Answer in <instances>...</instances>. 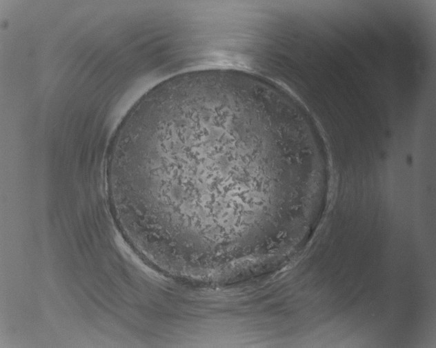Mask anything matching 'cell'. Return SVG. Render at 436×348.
Segmentation results:
<instances>
[{"label": "cell", "instance_id": "6da1fadb", "mask_svg": "<svg viewBox=\"0 0 436 348\" xmlns=\"http://www.w3.org/2000/svg\"><path fill=\"white\" fill-rule=\"evenodd\" d=\"M267 151L243 105L213 95L164 93L121 122L106 180L117 194L144 197L159 238L217 236L241 227L251 168Z\"/></svg>", "mask_w": 436, "mask_h": 348}]
</instances>
